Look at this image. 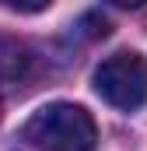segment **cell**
<instances>
[{
    "instance_id": "cell-1",
    "label": "cell",
    "mask_w": 147,
    "mask_h": 151,
    "mask_svg": "<svg viewBox=\"0 0 147 151\" xmlns=\"http://www.w3.org/2000/svg\"><path fill=\"white\" fill-rule=\"evenodd\" d=\"M21 134L39 151H95L98 141V127L91 113L74 102H53L35 109Z\"/></svg>"
},
{
    "instance_id": "cell-2",
    "label": "cell",
    "mask_w": 147,
    "mask_h": 151,
    "mask_svg": "<svg viewBox=\"0 0 147 151\" xmlns=\"http://www.w3.org/2000/svg\"><path fill=\"white\" fill-rule=\"evenodd\" d=\"M95 91L112 109H140L147 102V60L140 53H112L95 70Z\"/></svg>"
},
{
    "instance_id": "cell-3",
    "label": "cell",
    "mask_w": 147,
    "mask_h": 151,
    "mask_svg": "<svg viewBox=\"0 0 147 151\" xmlns=\"http://www.w3.org/2000/svg\"><path fill=\"white\" fill-rule=\"evenodd\" d=\"M28 67V49L18 39L0 35V81H18Z\"/></svg>"
}]
</instances>
